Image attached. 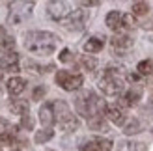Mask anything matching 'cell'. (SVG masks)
Wrapping results in <instances>:
<instances>
[{
	"mask_svg": "<svg viewBox=\"0 0 153 151\" xmlns=\"http://www.w3.org/2000/svg\"><path fill=\"white\" fill-rule=\"evenodd\" d=\"M60 43V37L52 32H43V30H37V32H28L25 37V47L28 52L37 56H49L56 50Z\"/></svg>",
	"mask_w": 153,
	"mask_h": 151,
	"instance_id": "obj_1",
	"label": "cell"
},
{
	"mask_svg": "<svg viewBox=\"0 0 153 151\" xmlns=\"http://www.w3.org/2000/svg\"><path fill=\"white\" fill-rule=\"evenodd\" d=\"M75 107H76V112H79L80 116L90 119V118H95V116H103L106 104L101 97H97L94 92H84L75 99Z\"/></svg>",
	"mask_w": 153,
	"mask_h": 151,
	"instance_id": "obj_2",
	"label": "cell"
},
{
	"mask_svg": "<svg viewBox=\"0 0 153 151\" xmlns=\"http://www.w3.org/2000/svg\"><path fill=\"white\" fill-rule=\"evenodd\" d=\"M52 110H54V123H58V127L62 131H75L79 129V119L71 112L69 104L65 101L58 99L52 103Z\"/></svg>",
	"mask_w": 153,
	"mask_h": 151,
	"instance_id": "obj_3",
	"label": "cell"
},
{
	"mask_svg": "<svg viewBox=\"0 0 153 151\" xmlns=\"http://www.w3.org/2000/svg\"><path fill=\"white\" fill-rule=\"evenodd\" d=\"M99 88H101V92H103L105 95L114 97V95H120L121 92H123L125 82H123V78L118 75L116 69L108 67V69H106V73H105V77L99 80Z\"/></svg>",
	"mask_w": 153,
	"mask_h": 151,
	"instance_id": "obj_4",
	"label": "cell"
},
{
	"mask_svg": "<svg viewBox=\"0 0 153 151\" xmlns=\"http://www.w3.org/2000/svg\"><path fill=\"white\" fill-rule=\"evenodd\" d=\"M34 11V2L30 0H13L7 7V22L10 24H21L26 21Z\"/></svg>",
	"mask_w": 153,
	"mask_h": 151,
	"instance_id": "obj_5",
	"label": "cell"
},
{
	"mask_svg": "<svg viewBox=\"0 0 153 151\" xmlns=\"http://www.w3.org/2000/svg\"><path fill=\"white\" fill-rule=\"evenodd\" d=\"M82 82H84V78L79 73H71V71H65V69L56 73V84L62 90H65V92H75V90H79L82 86Z\"/></svg>",
	"mask_w": 153,
	"mask_h": 151,
	"instance_id": "obj_6",
	"label": "cell"
},
{
	"mask_svg": "<svg viewBox=\"0 0 153 151\" xmlns=\"http://www.w3.org/2000/svg\"><path fill=\"white\" fill-rule=\"evenodd\" d=\"M62 22H64V26L67 30H73V32L82 30L86 26V22H88V11L86 10H75L71 13H67L62 19Z\"/></svg>",
	"mask_w": 153,
	"mask_h": 151,
	"instance_id": "obj_7",
	"label": "cell"
},
{
	"mask_svg": "<svg viewBox=\"0 0 153 151\" xmlns=\"http://www.w3.org/2000/svg\"><path fill=\"white\" fill-rule=\"evenodd\" d=\"M21 71V58L17 52L7 50L0 58V73H17Z\"/></svg>",
	"mask_w": 153,
	"mask_h": 151,
	"instance_id": "obj_8",
	"label": "cell"
},
{
	"mask_svg": "<svg viewBox=\"0 0 153 151\" xmlns=\"http://www.w3.org/2000/svg\"><path fill=\"white\" fill-rule=\"evenodd\" d=\"M47 13L51 19L54 21H62L67 13H69V6L65 0H49L47 4Z\"/></svg>",
	"mask_w": 153,
	"mask_h": 151,
	"instance_id": "obj_9",
	"label": "cell"
},
{
	"mask_svg": "<svg viewBox=\"0 0 153 151\" xmlns=\"http://www.w3.org/2000/svg\"><path fill=\"white\" fill-rule=\"evenodd\" d=\"M112 149V142L106 138H94L88 140L80 146L79 151H110Z\"/></svg>",
	"mask_w": 153,
	"mask_h": 151,
	"instance_id": "obj_10",
	"label": "cell"
},
{
	"mask_svg": "<svg viewBox=\"0 0 153 151\" xmlns=\"http://www.w3.org/2000/svg\"><path fill=\"white\" fill-rule=\"evenodd\" d=\"M105 114H106V118H108L114 125H123L125 123V118H127L123 108H121L120 104H106Z\"/></svg>",
	"mask_w": 153,
	"mask_h": 151,
	"instance_id": "obj_11",
	"label": "cell"
},
{
	"mask_svg": "<svg viewBox=\"0 0 153 151\" xmlns=\"http://www.w3.org/2000/svg\"><path fill=\"white\" fill-rule=\"evenodd\" d=\"M112 47L116 52H127L133 47V39L127 34H116L112 37Z\"/></svg>",
	"mask_w": 153,
	"mask_h": 151,
	"instance_id": "obj_12",
	"label": "cell"
},
{
	"mask_svg": "<svg viewBox=\"0 0 153 151\" xmlns=\"http://www.w3.org/2000/svg\"><path fill=\"white\" fill-rule=\"evenodd\" d=\"M140 97H142V88L140 86H133L131 90H127V92L123 93L121 101H123L125 107H134V104H138Z\"/></svg>",
	"mask_w": 153,
	"mask_h": 151,
	"instance_id": "obj_13",
	"label": "cell"
},
{
	"mask_svg": "<svg viewBox=\"0 0 153 151\" xmlns=\"http://www.w3.org/2000/svg\"><path fill=\"white\" fill-rule=\"evenodd\" d=\"M39 121L43 127H52L54 123V110H52V103H45L39 108Z\"/></svg>",
	"mask_w": 153,
	"mask_h": 151,
	"instance_id": "obj_14",
	"label": "cell"
},
{
	"mask_svg": "<svg viewBox=\"0 0 153 151\" xmlns=\"http://www.w3.org/2000/svg\"><path fill=\"white\" fill-rule=\"evenodd\" d=\"M103 47H105V37L91 36L90 39L84 43V52H88V54H95V52L103 50Z\"/></svg>",
	"mask_w": 153,
	"mask_h": 151,
	"instance_id": "obj_15",
	"label": "cell"
},
{
	"mask_svg": "<svg viewBox=\"0 0 153 151\" xmlns=\"http://www.w3.org/2000/svg\"><path fill=\"white\" fill-rule=\"evenodd\" d=\"M25 88H26V80L25 78H21V77H13L7 80V92H10L11 95H19L25 92Z\"/></svg>",
	"mask_w": 153,
	"mask_h": 151,
	"instance_id": "obj_16",
	"label": "cell"
},
{
	"mask_svg": "<svg viewBox=\"0 0 153 151\" xmlns=\"http://www.w3.org/2000/svg\"><path fill=\"white\" fill-rule=\"evenodd\" d=\"M116 151H148V147L142 142H131V140H123L118 142Z\"/></svg>",
	"mask_w": 153,
	"mask_h": 151,
	"instance_id": "obj_17",
	"label": "cell"
},
{
	"mask_svg": "<svg viewBox=\"0 0 153 151\" xmlns=\"http://www.w3.org/2000/svg\"><path fill=\"white\" fill-rule=\"evenodd\" d=\"M13 45H15V39L6 32L2 26H0V54H4V52L11 50V49H13Z\"/></svg>",
	"mask_w": 153,
	"mask_h": 151,
	"instance_id": "obj_18",
	"label": "cell"
},
{
	"mask_svg": "<svg viewBox=\"0 0 153 151\" xmlns=\"http://www.w3.org/2000/svg\"><path fill=\"white\" fill-rule=\"evenodd\" d=\"M28 101L25 99H13L10 103V110H11V114H19V116H25L28 114Z\"/></svg>",
	"mask_w": 153,
	"mask_h": 151,
	"instance_id": "obj_19",
	"label": "cell"
},
{
	"mask_svg": "<svg viewBox=\"0 0 153 151\" xmlns=\"http://www.w3.org/2000/svg\"><path fill=\"white\" fill-rule=\"evenodd\" d=\"M105 22H106V26H108L110 30H121V13L120 11H110L108 15H106V19H105Z\"/></svg>",
	"mask_w": 153,
	"mask_h": 151,
	"instance_id": "obj_20",
	"label": "cell"
},
{
	"mask_svg": "<svg viewBox=\"0 0 153 151\" xmlns=\"http://www.w3.org/2000/svg\"><path fill=\"white\" fill-rule=\"evenodd\" d=\"M88 127L91 131H108V125H106V121L103 119V116H95V118H90L88 119Z\"/></svg>",
	"mask_w": 153,
	"mask_h": 151,
	"instance_id": "obj_21",
	"label": "cell"
},
{
	"mask_svg": "<svg viewBox=\"0 0 153 151\" xmlns=\"http://www.w3.org/2000/svg\"><path fill=\"white\" fill-rule=\"evenodd\" d=\"M52 136H54V131L52 129H49V127H45V129H41V131H37L36 132V144H45L47 140H51Z\"/></svg>",
	"mask_w": 153,
	"mask_h": 151,
	"instance_id": "obj_22",
	"label": "cell"
},
{
	"mask_svg": "<svg viewBox=\"0 0 153 151\" xmlns=\"http://www.w3.org/2000/svg\"><path fill=\"white\" fill-rule=\"evenodd\" d=\"M142 131V125L138 119H129L127 123H123V132L125 134H136Z\"/></svg>",
	"mask_w": 153,
	"mask_h": 151,
	"instance_id": "obj_23",
	"label": "cell"
},
{
	"mask_svg": "<svg viewBox=\"0 0 153 151\" xmlns=\"http://www.w3.org/2000/svg\"><path fill=\"white\" fill-rule=\"evenodd\" d=\"M80 64H82V67H84L86 71L94 73V71H95V67H97V60H95V58H91V56H82Z\"/></svg>",
	"mask_w": 153,
	"mask_h": 151,
	"instance_id": "obj_24",
	"label": "cell"
},
{
	"mask_svg": "<svg viewBox=\"0 0 153 151\" xmlns=\"http://www.w3.org/2000/svg\"><path fill=\"white\" fill-rule=\"evenodd\" d=\"M136 69H138L140 75H151L153 73V60H142Z\"/></svg>",
	"mask_w": 153,
	"mask_h": 151,
	"instance_id": "obj_25",
	"label": "cell"
},
{
	"mask_svg": "<svg viewBox=\"0 0 153 151\" xmlns=\"http://www.w3.org/2000/svg\"><path fill=\"white\" fill-rule=\"evenodd\" d=\"M26 65L32 67L30 71H34V73H49L51 69H54V65H52V64H49V65H37L34 62H26Z\"/></svg>",
	"mask_w": 153,
	"mask_h": 151,
	"instance_id": "obj_26",
	"label": "cell"
},
{
	"mask_svg": "<svg viewBox=\"0 0 153 151\" xmlns=\"http://www.w3.org/2000/svg\"><path fill=\"white\" fill-rule=\"evenodd\" d=\"M136 26V21H134V17L133 15H123L121 13V28H125V30H131V28H134Z\"/></svg>",
	"mask_w": 153,
	"mask_h": 151,
	"instance_id": "obj_27",
	"label": "cell"
},
{
	"mask_svg": "<svg viewBox=\"0 0 153 151\" xmlns=\"http://www.w3.org/2000/svg\"><path fill=\"white\" fill-rule=\"evenodd\" d=\"M148 11H149V6H148L146 2H142V0L133 6V13H134V15H146Z\"/></svg>",
	"mask_w": 153,
	"mask_h": 151,
	"instance_id": "obj_28",
	"label": "cell"
},
{
	"mask_svg": "<svg viewBox=\"0 0 153 151\" xmlns=\"http://www.w3.org/2000/svg\"><path fill=\"white\" fill-rule=\"evenodd\" d=\"M60 62H64V64L73 62V52H71L69 49H64L62 52H60Z\"/></svg>",
	"mask_w": 153,
	"mask_h": 151,
	"instance_id": "obj_29",
	"label": "cell"
},
{
	"mask_svg": "<svg viewBox=\"0 0 153 151\" xmlns=\"http://www.w3.org/2000/svg\"><path fill=\"white\" fill-rule=\"evenodd\" d=\"M45 93H47V88H45V86H37V88L34 90V93H32V99L39 101V99H43Z\"/></svg>",
	"mask_w": 153,
	"mask_h": 151,
	"instance_id": "obj_30",
	"label": "cell"
},
{
	"mask_svg": "<svg viewBox=\"0 0 153 151\" xmlns=\"http://www.w3.org/2000/svg\"><path fill=\"white\" fill-rule=\"evenodd\" d=\"M10 123H7V119H4L2 116H0V136H2V134L4 132H7V131H10Z\"/></svg>",
	"mask_w": 153,
	"mask_h": 151,
	"instance_id": "obj_31",
	"label": "cell"
},
{
	"mask_svg": "<svg viewBox=\"0 0 153 151\" xmlns=\"http://www.w3.org/2000/svg\"><path fill=\"white\" fill-rule=\"evenodd\" d=\"M32 125H34V121H32V118H30V114H25V116H22V127L32 129Z\"/></svg>",
	"mask_w": 153,
	"mask_h": 151,
	"instance_id": "obj_32",
	"label": "cell"
},
{
	"mask_svg": "<svg viewBox=\"0 0 153 151\" xmlns=\"http://www.w3.org/2000/svg\"><path fill=\"white\" fill-rule=\"evenodd\" d=\"M79 2H80L84 7H94V6L99 4V0H79Z\"/></svg>",
	"mask_w": 153,
	"mask_h": 151,
	"instance_id": "obj_33",
	"label": "cell"
},
{
	"mask_svg": "<svg viewBox=\"0 0 153 151\" xmlns=\"http://www.w3.org/2000/svg\"><path fill=\"white\" fill-rule=\"evenodd\" d=\"M149 101H151V103H153V92H151V95H149Z\"/></svg>",
	"mask_w": 153,
	"mask_h": 151,
	"instance_id": "obj_34",
	"label": "cell"
},
{
	"mask_svg": "<svg viewBox=\"0 0 153 151\" xmlns=\"http://www.w3.org/2000/svg\"><path fill=\"white\" fill-rule=\"evenodd\" d=\"M0 151H2V144H0Z\"/></svg>",
	"mask_w": 153,
	"mask_h": 151,
	"instance_id": "obj_35",
	"label": "cell"
},
{
	"mask_svg": "<svg viewBox=\"0 0 153 151\" xmlns=\"http://www.w3.org/2000/svg\"><path fill=\"white\" fill-rule=\"evenodd\" d=\"M138 2H140V0H138Z\"/></svg>",
	"mask_w": 153,
	"mask_h": 151,
	"instance_id": "obj_36",
	"label": "cell"
},
{
	"mask_svg": "<svg viewBox=\"0 0 153 151\" xmlns=\"http://www.w3.org/2000/svg\"><path fill=\"white\" fill-rule=\"evenodd\" d=\"M49 151H51V149H49Z\"/></svg>",
	"mask_w": 153,
	"mask_h": 151,
	"instance_id": "obj_37",
	"label": "cell"
}]
</instances>
